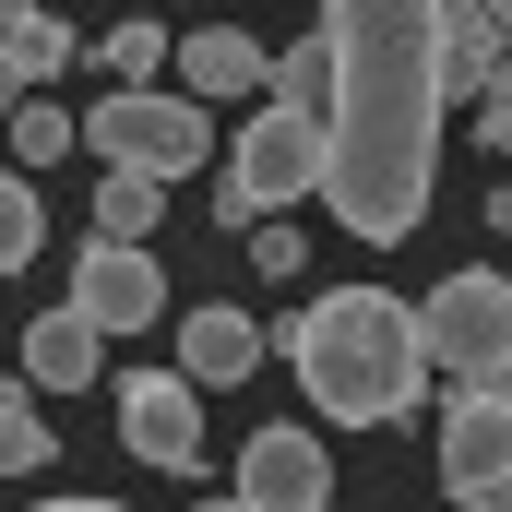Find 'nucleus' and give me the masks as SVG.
I'll use <instances>...</instances> for the list:
<instances>
[{
    "mask_svg": "<svg viewBox=\"0 0 512 512\" xmlns=\"http://www.w3.org/2000/svg\"><path fill=\"white\" fill-rule=\"evenodd\" d=\"M477 143H501V155H512V72L489 84V96H477Z\"/></svg>",
    "mask_w": 512,
    "mask_h": 512,
    "instance_id": "21",
    "label": "nucleus"
},
{
    "mask_svg": "<svg viewBox=\"0 0 512 512\" xmlns=\"http://www.w3.org/2000/svg\"><path fill=\"white\" fill-rule=\"evenodd\" d=\"M262 108H286V120H322V108H334V48H322V36H286V48L262 60Z\"/></svg>",
    "mask_w": 512,
    "mask_h": 512,
    "instance_id": "14",
    "label": "nucleus"
},
{
    "mask_svg": "<svg viewBox=\"0 0 512 512\" xmlns=\"http://www.w3.org/2000/svg\"><path fill=\"white\" fill-rule=\"evenodd\" d=\"M96 358H108V334L60 298V310L24 322V370H12V382H24V393H96Z\"/></svg>",
    "mask_w": 512,
    "mask_h": 512,
    "instance_id": "13",
    "label": "nucleus"
},
{
    "mask_svg": "<svg viewBox=\"0 0 512 512\" xmlns=\"http://www.w3.org/2000/svg\"><path fill=\"white\" fill-rule=\"evenodd\" d=\"M251 262L274 274V286H286V274L310 262V227H286V215H262V227H251Z\"/></svg>",
    "mask_w": 512,
    "mask_h": 512,
    "instance_id": "20",
    "label": "nucleus"
},
{
    "mask_svg": "<svg viewBox=\"0 0 512 512\" xmlns=\"http://www.w3.org/2000/svg\"><path fill=\"white\" fill-rule=\"evenodd\" d=\"M0 131H12V167H24V179H36V167H60V155L84 143V120H72V108H48V96L0 108Z\"/></svg>",
    "mask_w": 512,
    "mask_h": 512,
    "instance_id": "16",
    "label": "nucleus"
},
{
    "mask_svg": "<svg viewBox=\"0 0 512 512\" xmlns=\"http://www.w3.org/2000/svg\"><path fill=\"white\" fill-rule=\"evenodd\" d=\"M84 143L120 167V179H191L203 167V143H215V108H191V96H167V84H143V96H96V120Z\"/></svg>",
    "mask_w": 512,
    "mask_h": 512,
    "instance_id": "4",
    "label": "nucleus"
},
{
    "mask_svg": "<svg viewBox=\"0 0 512 512\" xmlns=\"http://www.w3.org/2000/svg\"><path fill=\"white\" fill-rule=\"evenodd\" d=\"M286 370L310 393V417H334V429H405L417 393H429L417 310L382 298V286H322V298L286 322Z\"/></svg>",
    "mask_w": 512,
    "mask_h": 512,
    "instance_id": "2",
    "label": "nucleus"
},
{
    "mask_svg": "<svg viewBox=\"0 0 512 512\" xmlns=\"http://www.w3.org/2000/svg\"><path fill=\"white\" fill-rule=\"evenodd\" d=\"M36 512H131V501H108V489H72V501H36Z\"/></svg>",
    "mask_w": 512,
    "mask_h": 512,
    "instance_id": "22",
    "label": "nucleus"
},
{
    "mask_svg": "<svg viewBox=\"0 0 512 512\" xmlns=\"http://www.w3.org/2000/svg\"><path fill=\"white\" fill-rule=\"evenodd\" d=\"M262 60H274V48H262L251 24H191V36L167 48V72H179L191 108H239V96H262Z\"/></svg>",
    "mask_w": 512,
    "mask_h": 512,
    "instance_id": "11",
    "label": "nucleus"
},
{
    "mask_svg": "<svg viewBox=\"0 0 512 512\" xmlns=\"http://www.w3.org/2000/svg\"><path fill=\"white\" fill-rule=\"evenodd\" d=\"M48 453H60V429L36 417V393H24L12 370H0V477H36Z\"/></svg>",
    "mask_w": 512,
    "mask_h": 512,
    "instance_id": "17",
    "label": "nucleus"
},
{
    "mask_svg": "<svg viewBox=\"0 0 512 512\" xmlns=\"http://www.w3.org/2000/svg\"><path fill=\"white\" fill-rule=\"evenodd\" d=\"M72 310H84L96 334H143V322H167V274H155V251H108V239H84V251H72Z\"/></svg>",
    "mask_w": 512,
    "mask_h": 512,
    "instance_id": "8",
    "label": "nucleus"
},
{
    "mask_svg": "<svg viewBox=\"0 0 512 512\" xmlns=\"http://www.w3.org/2000/svg\"><path fill=\"white\" fill-rule=\"evenodd\" d=\"M262 346H274V334H262L239 298H191V322H179V382L191 393H239L262 370Z\"/></svg>",
    "mask_w": 512,
    "mask_h": 512,
    "instance_id": "10",
    "label": "nucleus"
},
{
    "mask_svg": "<svg viewBox=\"0 0 512 512\" xmlns=\"http://www.w3.org/2000/svg\"><path fill=\"white\" fill-rule=\"evenodd\" d=\"M155 215H167V191H155V179H120V167L96 179V239H108V251H143V227H155Z\"/></svg>",
    "mask_w": 512,
    "mask_h": 512,
    "instance_id": "18",
    "label": "nucleus"
},
{
    "mask_svg": "<svg viewBox=\"0 0 512 512\" xmlns=\"http://www.w3.org/2000/svg\"><path fill=\"white\" fill-rule=\"evenodd\" d=\"M501 477H512V393H453L441 405V489L477 501Z\"/></svg>",
    "mask_w": 512,
    "mask_h": 512,
    "instance_id": "9",
    "label": "nucleus"
},
{
    "mask_svg": "<svg viewBox=\"0 0 512 512\" xmlns=\"http://www.w3.org/2000/svg\"><path fill=\"white\" fill-rule=\"evenodd\" d=\"M334 108H322V203L346 239H417L441 179V72H429V0H322Z\"/></svg>",
    "mask_w": 512,
    "mask_h": 512,
    "instance_id": "1",
    "label": "nucleus"
},
{
    "mask_svg": "<svg viewBox=\"0 0 512 512\" xmlns=\"http://www.w3.org/2000/svg\"><path fill=\"white\" fill-rule=\"evenodd\" d=\"M191 512H239V501H191Z\"/></svg>",
    "mask_w": 512,
    "mask_h": 512,
    "instance_id": "25",
    "label": "nucleus"
},
{
    "mask_svg": "<svg viewBox=\"0 0 512 512\" xmlns=\"http://www.w3.org/2000/svg\"><path fill=\"white\" fill-rule=\"evenodd\" d=\"M417 358L453 393H512V274H441L417 298Z\"/></svg>",
    "mask_w": 512,
    "mask_h": 512,
    "instance_id": "3",
    "label": "nucleus"
},
{
    "mask_svg": "<svg viewBox=\"0 0 512 512\" xmlns=\"http://www.w3.org/2000/svg\"><path fill=\"white\" fill-rule=\"evenodd\" d=\"M36 251H48V215H36V179H24V167H0V274H24Z\"/></svg>",
    "mask_w": 512,
    "mask_h": 512,
    "instance_id": "19",
    "label": "nucleus"
},
{
    "mask_svg": "<svg viewBox=\"0 0 512 512\" xmlns=\"http://www.w3.org/2000/svg\"><path fill=\"white\" fill-rule=\"evenodd\" d=\"M120 441H131V465L191 477V453H203V393L179 382V370H131L120 382Z\"/></svg>",
    "mask_w": 512,
    "mask_h": 512,
    "instance_id": "7",
    "label": "nucleus"
},
{
    "mask_svg": "<svg viewBox=\"0 0 512 512\" xmlns=\"http://www.w3.org/2000/svg\"><path fill=\"white\" fill-rule=\"evenodd\" d=\"M501 72H512V12H501Z\"/></svg>",
    "mask_w": 512,
    "mask_h": 512,
    "instance_id": "24",
    "label": "nucleus"
},
{
    "mask_svg": "<svg viewBox=\"0 0 512 512\" xmlns=\"http://www.w3.org/2000/svg\"><path fill=\"white\" fill-rule=\"evenodd\" d=\"M239 512H322L334 501V453H322V429H298V417H262L251 441H239Z\"/></svg>",
    "mask_w": 512,
    "mask_h": 512,
    "instance_id": "6",
    "label": "nucleus"
},
{
    "mask_svg": "<svg viewBox=\"0 0 512 512\" xmlns=\"http://www.w3.org/2000/svg\"><path fill=\"white\" fill-rule=\"evenodd\" d=\"M239 215H298L310 191H322V120H286V108H262L251 96V120L227 131V179H215Z\"/></svg>",
    "mask_w": 512,
    "mask_h": 512,
    "instance_id": "5",
    "label": "nucleus"
},
{
    "mask_svg": "<svg viewBox=\"0 0 512 512\" xmlns=\"http://www.w3.org/2000/svg\"><path fill=\"white\" fill-rule=\"evenodd\" d=\"M167 48H179V24H155V12H120V24L96 36V60H108V96H143V84H167Z\"/></svg>",
    "mask_w": 512,
    "mask_h": 512,
    "instance_id": "15",
    "label": "nucleus"
},
{
    "mask_svg": "<svg viewBox=\"0 0 512 512\" xmlns=\"http://www.w3.org/2000/svg\"><path fill=\"white\" fill-rule=\"evenodd\" d=\"M84 60V36L48 12V0H0V108H24L36 84H60Z\"/></svg>",
    "mask_w": 512,
    "mask_h": 512,
    "instance_id": "12",
    "label": "nucleus"
},
{
    "mask_svg": "<svg viewBox=\"0 0 512 512\" xmlns=\"http://www.w3.org/2000/svg\"><path fill=\"white\" fill-rule=\"evenodd\" d=\"M453 512H512V477H501V489H477V501H453Z\"/></svg>",
    "mask_w": 512,
    "mask_h": 512,
    "instance_id": "23",
    "label": "nucleus"
}]
</instances>
